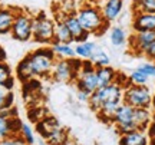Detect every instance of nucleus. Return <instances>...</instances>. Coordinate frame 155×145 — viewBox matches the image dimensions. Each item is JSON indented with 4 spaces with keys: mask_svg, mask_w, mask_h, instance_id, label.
Instances as JSON below:
<instances>
[{
    "mask_svg": "<svg viewBox=\"0 0 155 145\" xmlns=\"http://www.w3.org/2000/svg\"><path fill=\"white\" fill-rule=\"evenodd\" d=\"M89 61L94 63L95 68L111 66V58H109V55H108V53H106L105 50L102 49L99 45H96L94 55H92V58H91Z\"/></svg>",
    "mask_w": 155,
    "mask_h": 145,
    "instance_id": "4be33fe9",
    "label": "nucleus"
},
{
    "mask_svg": "<svg viewBox=\"0 0 155 145\" xmlns=\"http://www.w3.org/2000/svg\"><path fill=\"white\" fill-rule=\"evenodd\" d=\"M55 38V19L40 12L33 16L32 25V39L42 45H52Z\"/></svg>",
    "mask_w": 155,
    "mask_h": 145,
    "instance_id": "20e7f679",
    "label": "nucleus"
},
{
    "mask_svg": "<svg viewBox=\"0 0 155 145\" xmlns=\"http://www.w3.org/2000/svg\"><path fill=\"white\" fill-rule=\"evenodd\" d=\"M95 72H96V79H98V88L108 86V85L114 84L116 79V75H118V72L112 66L96 68Z\"/></svg>",
    "mask_w": 155,
    "mask_h": 145,
    "instance_id": "a211bd4d",
    "label": "nucleus"
},
{
    "mask_svg": "<svg viewBox=\"0 0 155 145\" xmlns=\"http://www.w3.org/2000/svg\"><path fill=\"white\" fill-rule=\"evenodd\" d=\"M7 122H9V129H10L12 135H19L20 134V129H22V119L19 117H13V118H7Z\"/></svg>",
    "mask_w": 155,
    "mask_h": 145,
    "instance_id": "c756f323",
    "label": "nucleus"
},
{
    "mask_svg": "<svg viewBox=\"0 0 155 145\" xmlns=\"http://www.w3.org/2000/svg\"><path fill=\"white\" fill-rule=\"evenodd\" d=\"M134 32H145V30H155V12H138L134 15L132 20Z\"/></svg>",
    "mask_w": 155,
    "mask_h": 145,
    "instance_id": "f8f14e48",
    "label": "nucleus"
},
{
    "mask_svg": "<svg viewBox=\"0 0 155 145\" xmlns=\"http://www.w3.org/2000/svg\"><path fill=\"white\" fill-rule=\"evenodd\" d=\"M151 121H152V114H151L150 108H135L134 109L132 122L138 131H147Z\"/></svg>",
    "mask_w": 155,
    "mask_h": 145,
    "instance_id": "2eb2a0df",
    "label": "nucleus"
},
{
    "mask_svg": "<svg viewBox=\"0 0 155 145\" xmlns=\"http://www.w3.org/2000/svg\"><path fill=\"white\" fill-rule=\"evenodd\" d=\"M82 59L76 56L72 59H56L50 79L58 84H73L82 68Z\"/></svg>",
    "mask_w": 155,
    "mask_h": 145,
    "instance_id": "7ed1b4c3",
    "label": "nucleus"
},
{
    "mask_svg": "<svg viewBox=\"0 0 155 145\" xmlns=\"http://www.w3.org/2000/svg\"><path fill=\"white\" fill-rule=\"evenodd\" d=\"M139 69L148 76V78H155V63L154 62H144L139 65Z\"/></svg>",
    "mask_w": 155,
    "mask_h": 145,
    "instance_id": "473e14b6",
    "label": "nucleus"
},
{
    "mask_svg": "<svg viewBox=\"0 0 155 145\" xmlns=\"http://www.w3.org/2000/svg\"><path fill=\"white\" fill-rule=\"evenodd\" d=\"M109 40H111V45L122 46L127 42V33H125V30L122 28H119V26L112 28L111 32H109Z\"/></svg>",
    "mask_w": 155,
    "mask_h": 145,
    "instance_id": "393cba45",
    "label": "nucleus"
},
{
    "mask_svg": "<svg viewBox=\"0 0 155 145\" xmlns=\"http://www.w3.org/2000/svg\"><path fill=\"white\" fill-rule=\"evenodd\" d=\"M144 56L147 58V59H150V61H152V62L155 61V42L150 46V48H148V50L145 52V55H144Z\"/></svg>",
    "mask_w": 155,
    "mask_h": 145,
    "instance_id": "f704fd0d",
    "label": "nucleus"
},
{
    "mask_svg": "<svg viewBox=\"0 0 155 145\" xmlns=\"http://www.w3.org/2000/svg\"><path fill=\"white\" fill-rule=\"evenodd\" d=\"M45 141L50 145H66V142L69 141V134H68V131L65 128L59 127V128H56Z\"/></svg>",
    "mask_w": 155,
    "mask_h": 145,
    "instance_id": "b1692460",
    "label": "nucleus"
},
{
    "mask_svg": "<svg viewBox=\"0 0 155 145\" xmlns=\"http://www.w3.org/2000/svg\"><path fill=\"white\" fill-rule=\"evenodd\" d=\"M124 104L132 108H150L152 104V94L147 85H128L124 88Z\"/></svg>",
    "mask_w": 155,
    "mask_h": 145,
    "instance_id": "39448f33",
    "label": "nucleus"
},
{
    "mask_svg": "<svg viewBox=\"0 0 155 145\" xmlns=\"http://www.w3.org/2000/svg\"><path fill=\"white\" fill-rule=\"evenodd\" d=\"M17 13L19 10L13 7H0V35L10 33Z\"/></svg>",
    "mask_w": 155,
    "mask_h": 145,
    "instance_id": "4468645a",
    "label": "nucleus"
},
{
    "mask_svg": "<svg viewBox=\"0 0 155 145\" xmlns=\"http://www.w3.org/2000/svg\"><path fill=\"white\" fill-rule=\"evenodd\" d=\"M2 62H3V61H2V59H0V63H2Z\"/></svg>",
    "mask_w": 155,
    "mask_h": 145,
    "instance_id": "a18cd8bd",
    "label": "nucleus"
},
{
    "mask_svg": "<svg viewBox=\"0 0 155 145\" xmlns=\"http://www.w3.org/2000/svg\"><path fill=\"white\" fill-rule=\"evenodd\" d=\"M95 48H96V43L95 42H91V40H86V42H79L75 46V53H76V58L82 59V61H89L92 55L95 52Z\"/></svg>",
    "mask_w": 155,
    "mask_h": 145,
    "instance_id": "412c9836",
    "label": "nucleus"
},
{
    "mask_svg": "<svg viewBox=\"0 0 155 145\" xmlns=\"http://www.w3.org/2000/svg\"><path fill=\"white\" fill-rule=\"evenodd\" d=\"M20 137H22L25 142L28 145H33L35 144V134H33V129L30 128V125L28 124H23L22 129H20Z\"/></svg>",
    "mask_w": 155,
    "mask_h": 145,
    "instance_id": "c85d7f7f",
    "label": "nucleus"
},
{
    "mask_svg": "<svg viewBox=\"0 0 155 145\" xmlns=\"http://www.w3.org/2000/svg\"><path fill=\"white\" fill-rule=\"evenodd\" d=\"M147 135H148V138H155V119H152L150 124V127L147 128Z\"/></svg>",
    "mask_w": 155,
    "mask_h": 145,
    "instance_id": "e433bc0d",
    "label": "nucleus"
},
{
    "mask_svg": "<svg viewBox=\"0 0 155 145\" xmlns=\"http://www.w3.org/2000/svg\"><path fill=\"white\" fill-rule=\"evenodd\" d=\"M13 76V72H12V68L6 63V62H2L0 63V84H3L5 81Z\"/></svg>",
    "mask_w": 155,
    "mask_h": 145,
    "instance_id": "2f4dec72",
    "label": "nucleus"
},
{
    "mask_svg": "<svg viewBox=\"0 0 155 145\" xmlns=\"http://www.w3.org/2000/svg\"><path fill=\"white\" fill-rule=\"evenodd\" d=\"M63 22L66 23V26H68V29H69L71 35H72L73 42H75V43H79V42H86V40L89 39V36H91V35H89L88 32L81 26V23H79V20H78V17H76L75 13L63 16Z\"/></svg>",
    "mask_w": 155,
    "mask_h": 145,
    "instance_id": "9b49d317",
    "label": "nucleus"
},
{
    "mask_svg": "<svg viewBox=\"0 0 155 145\" xmlns=\"http://www.w3.org/2000/svg\"><path fill=\"white\" fill-rule=\"evenodd\" d=\"M0 145H28V144L25 142V140L19 134V135H9L7 138L0 141Z\"/></svg>",
    "mask_w": 155,
    "mask_h": 145,
    "instance_id": "7c9ffc66",
    "label": "nucleus"
},
{
    "mask_svg": "<svg viewBox=\"0 0 155 145\" xmlns=\"http://www.w3.org/2000/svg\"><path fill=\"white\" fill-rule=\"evenodd\" d=\"M75 15H76L81 26L89 35H102L108 29L109 23L105 22V19H104L98 6L83 5L78 9Z\"/></svg>",
    "mask_w": 155,
    "mask_h": 145,
    "instance_id": "f03ea898",
    "label": "nucleus"
},
{
    "mask_svg": "<svg viewBox=\"0 0 155 145\" xmlns=\"http://www.w3.org/2000/svg\"><path fill=\"white\" fill-rule=\"evenodd\" d=\"M40 145H50V144H48V142L45 141V142H42V144H40Z\"/></svg>",
    "mask_w": 155,
    "mask_h": 145,
    "instance_id": "79ce46f5",
    "label": "nucleus"
},
{
    "mask_svg": "<svg viewBox=\"0 0 155 145\" xmlns=\"http://www.w3.org/2000/svg\"><path fill=\"white\" fill-rule=\"evenodd\" d=\"M154 63H155V61H154Z\"/></svg>",
    "mask_w": 155,
    "mask_h": 145,
    "instance_id": "49530a36",
    "label": "nucleus"
},
{
    "mask_svg": "<svg viewBox=\"0 0 155 145\" xmlns=\"http://www.w3.org/2000/svg\"><path fill=\"white\" fill-rule=\"evenodd\" d=\"M46 115H48V111L45 109L43 106H39V105H32V108L28 111V118L35 124L39 122L40 119H43Z\"/></svg>",
    "mask_w": 155,
    "mask_h": 145,
    "instance_id": "cd10ccee",
    "label": "nucleus"
},
{
    "mask_svg": "<svg viewBox=\"0 0 155 145\" xmlns=\"http://www.w3.org/2000/svg\"><path fill=\"white\" fill-rule=\"evenodd\" d=\"M119 105H121V104H116V102H105V104L102 105V108L99 109L98 115H99V118L104 122H112Z\"/></svg>",
    "mask_w": 155,
    "mask_h": 145,
    "instance_id": "5701e85b",
    "label": "nucleus"
},
{
    "mask_svg": "<svg viewBox=\"0 0 155 145\" xmlns=\"http://www.w3.org/2000/svg\"><path fill=\"white\" fill-rule=\"evenodd\" d=\"M12 92H13V91H10L9 88H6L3 84H0V98H2V99H6Z\"/></svg>",
    "mask_w": 155,
    "mask_h": 145,
    "instance_id": "c9c22d12",
    "label": "nucleus"
},
{
    "mask_svg": "<svg viewBox=\"0 0 155 145\" xmlns=\"http://www.w3.org/2000/svg\"><path fill=\"white\" fill-rule=\"evenodd\" d=\"M40 91H42V82L39 78H32L23 82L22 85V92H23V98L25 101H29L33 96H40Z\"/></svg>",
    "mask_w": 155,
    "mask_h": 145,
    "instance_id": "6ab92c4d",
    "label": "nucleus"
},
{
    "mask_svg": "<svg viewBox=\"0 0 155 145\" xmlns=\"http://www.w3.org/2000/svg\"><path fill=\"white\" fill-rule=\"evenodd\" d=\"M96 68L94 66V63L91 61H83L82 62V68L78 73L76 79L73 84L76 85L78 91H83L86 94H92L94 91L98 89V79H96V72H95Z\"/></svg>",
    "mask_w": 155,
    "mask_h": 145,
    "instance_id": "423d86ee",
    "label": "nucleus"
},
{
    "mask_svg": "<svg viewBox=\"0 0 155 145\" xmlns=\"http://www.w3.org/2000/svg\"><path fill=\"white\" fill-rule=\"evenodd\" d=\"M128 81H129L131 85H147L148 81H150V78H148L139 68H137V69H134L132 72L129 73Z\"/></svg>",
    "mask_w": 155,
    "mask_h": 145,
    "instance_id": "a878e982",
    "label": "nucleus"
},
{
    "mask_svg": "<svg viewBox=\"0 0 155 145\" xmlns=\"http://www.w3.org/2000/svg\"><path fill=\"white\" fill-rule=\"evenodd\" d=\"M5 108H6V99H2V98H0V111L5 109Z\"/></svg>",
    "mask_w": 155,
    "mask_h": 145,
    "instance_id": "ea45409f",
    "label": "nucleus"
},
{
    "mask_svg": "<svg viewBox=\"0 0 155 145\" xmlns=\"http://www.w3.org/2000/svg\"><path fill=\"white\" fill-rule=\"evenodd\" d=\"M148 145H155V138H150V141H148Z\"/></svg>",
    "mask_w": 155,
    "mask_h": 145,
    "instance_id": "a19ab883",
    "label": "nucleus"
},
{
    "mask_svg": "<svg viewBox=\"0 0 155 145\" xmlns=\"http://www.w3.org/2000/svg\"><path fill=\"white\" fill-rule=\"evenodd\" d=\"M99 3L101 5L98 7H99L105 22L108 23L116 20L124 7V0H101Z\"/></svg>",
    "mask_w": 155,
    "mask_h": 145,
    "instance_id": "9d476101",
    "label": "nucleus"
},
{
    "mask_svg": "<svg viewBox=\"0 0 155 145\" xmlns=\"http://www.w3.org/2000/svg\"><path fill=\"white\" fill-rule=\"evenodd\" d=\"M53 53L58 59H72L76 56L75 53V48L69 43H58V42H53L50 45Z\"/></svg>",
    "mask_w": 155,
    "mask_h": 145,
    "instance_id": "aec40b11",
    "label": "nucleus"
},
{
    "mask_svg": "<svg viewBox=\"0 0 155 145\" xmlns=\"http://www.w3.org/2000/svg\"><path fill=\"white\" fill-rule=\"evenodd\" d=\"M53 42H58V43H69L72 45L73 43V38L69 29H68L66 23L63 22V15H59V17L55 19V38H53Z\"/></svg>",
    "mask_w": 155,
    "mask_h": 145,
    "instance_id": "ddd939ff",
    "label": "nucleus"
},
{
    "mask_svg": "<svg viewBox=\"0 0 155 145\" xmlns=\"http://www.w3.org/2000/svg\"><path fill=\"white\" fill-rule=\"evenodd\" d=\"M134 2V12H155V0H132Z\"/></svg>",
    "mask_w": 155,
    "mask_h": 145,
    "instance_id": "bb28decb",
    "label": "nucleus"
},
{
    "mask_svg": "<svg viewBox=\"0 0 155 145\" xmlns=\"http://www.w3.org/2000/svg\"><path fill=\"white\" fill-rule=\"evenodd\" d=\"M155 42V30H145V32H134L129 38V48L135 55L144 56L152 43Z\"/></svg>",
    "mask_w": 155,
    "mask_h": 145,
    "instance_id": "1a4fd4ad",
    "label": "nucleus"
},
{
    "mask_svg": "<svg viewBox=\"0 0 155 145\" xmlns=\"http://www.w3.org/2000/svg\"><path fill=\"white\" fill-rule=\"evenodd\" d=\"M152 119H155V111H154V114H152Z\"/></svg>",
    "mask_w": 155,
    "mask_h": 145,
    "instance_id": "37998d69",
    "label": "nucleus"
},
{
    "mask_svg": "<svg viewBox=\"0 0 155 145\" xmlns=\"http://www.w3.org/2000/svg\"><path fill=\"white\" fill-rule=\"evenodd\" d=\"M78 99L81 101V102H88V99H89V94L83 92V91H78Z\"/></svg>",
    "mask_w": 155,
    "mask_h": 145,
    "instance_id": "58836bf2",
    "label": "nucleus"
},
{
    "mask_svg": "<svg viewBox=\"0 0 155 145\" xmlns=\"http://www.w3.org/2000/svg\"><path fill=\"white\" fill-rule=\"evenodd\" d=\"M134 109H135V108H132L131 105L122 102L121 105H119V108H118V111H116L112 124L115 125L116 131L121 135L132 132V131H137V128H135V125H134V122H132Z\"/></svg>",
    "mask_w": 155,
    "mask_h": 145,
    "instance_id": "6e6552de",
    "label": "nucleus"
},
{
    "mask_svg": "<svg viewBox=\"0 0 155 145\" xmlns=\"http://www.w3.org/2000/svg\"><path fill=\"white\" fill-rule=\"evenodd\" d=\"M29 66V71L33 78L48 79L50 78V73L56 62L55 53L52 48H39V49L30 52L23 58Z\"/></svg>",
    "mask_w": 155,
    "mask_h": 145,
    "instance_id": "f257e3e1",
    "label": "nucleus"
},
{
    "mask_svg": "<svg viewBox=\"0 0 155 145\" xmlns=\"http://www.w3.org/2000/svg\"><path fill=\"white\" fill-rule=\"evenodd\" d=\"M61 127V124L58 122V119L55 117H52V115H46L43 119H40L39 122H36V131L39 132V135L46 140L48 137H49L56 128H59Z\"/></svg>",
    "mask_w": 155,
    "mask_h": 145,
    "instance_id": "dca6fc26",
    "label": "nucleus"
},
{
    "mask_svg": "<svg viewBox=\"0 0 155 145\" xmlns=\"http://www.w3.org/2000/svg\"><path fill=\"white\" fill-rule=\"evenodd\" d=\"M95 2H101V0H95Z\"/></svg>",
    "mask_w": 155,
    "mask_h": 145,
    "instance_id": "c03bdc74",
    "label": "nucleus"
},
{
    "mask_svg": "<svg viewBox=\"0 0 155 145\" xmlns=\"http://www.w3.org/2000/svg\"><path fill=\"white\" fill-rule=\"evenodd\" d=\"M15 82H16V81H15V76H10L7 81L3 82V85H5L6 88H9L10 91H13V88H15Z\"/></svg>",
    "mask_w": 155,
    "mask_h": 145,
    "instance_id": "4c0bfd02",
    "label": "nucleus"
},
{
    "mask_svg": "<svg viewBox=\"0 0 155 145\" xmlns=\"http://www.w3.org/2000/svg\"><path fill=\"white\" fill-rule=\"evenodd\" d=\"M10 134V129H9V122H7V118L0 117V141L7 138Z\"/></svg>",
    "mask_w": 155,
    "mask_h": 145,
    "instance_id": "72a5a7b5",
    "label": "nucleus"
},
{
    "mask_svg": "<svg viewBox=\"0 0 155 145\" xmlns=\"http://www.w3.org/2000/svg\"><path fill=\"white\" fill-rule=\"evenodd\" d=\"M32 25H33V16H30L26 12L19 10L10 30L12 38L19 42L30 40L32 39Z\"/></svg>",
    "mask_w": 155,
    "mask_h": 145,
    "instance_id": "0eeeda50",
    "label": "nucleus"
},
{
    "mask_svg": "<svg viewBox=\"0 0 155 145\" xmlns=\"http://www.w3.org/2000/svg\"><path fill=\"white\" fill-rule=\"evenodd\" d=\"M148 135L145 131H132L128 134H122L119 138V145H148Z\"/></svg>",
    "mask_w": 155,
    "mask_h": 145,
    "instance_id": "f3484780",
    "label": "nucleus"
}]
</instances>
